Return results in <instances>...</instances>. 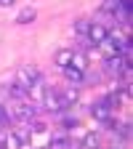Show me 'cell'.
Wrapping results in <instances>:
<instances>
[{"instance_id":"1","label":"cell","mask_w":133,"mask_h":149,"mask_svg":"<svg viewBox=\"0 0 133 149\" xmlns=\"http://www.w3.org/2000/svg\"><path fill=\"white\" fill-rule=\"evenodd\" d=\"M37 80H43V74H40V69L32 67V64H22V67L16 69V74H13V83L19 88H24V91H29Z\"/></svg>"},{"instance_id":"2","label":"cell","mask_w":133,"mask_h":149,"mask_svg":"<svg viewBox=\"0 0 133 149\" xmlns=\"http://www.w3.org/2000/svg\"><path fill=\"white\" fill-rule=\"evenodd\" d=\"M40 109H45V112H53V115H61V112H64V107H61V99H59V88H51V85H45V96H43V104H40Z\"/></svg>"},{"instance_id":"3","label":"cell","mask_w":133,"mask_h":149,"mask_svg":"<svg viewBox=\"0 0 133 149\" xmlns=\"http://www.w3.org/2000/svg\"><path fill=\"white\" fill-rule=\"evenodd\" d=\"M107 37H109V27H107L104 22H88L85 40H88L91 45H99V43H104Z\"/></svg>"},{"instance_id":"4","label":"cell","mask_w":133,"mask_h":149,"mask_svg":"<svg viewBox=\"0 0 133 149\" xmlns=\"http://www.w3.org/2000/svg\"><path fill=\"white\" fill-rule=\"evenodd\" d=\"M101 61H104V72H107V74H112L115 80H120V77H123V72L130 67L120 53H117V56H109V59H101Z\"/></svg>"},{"instance_id":"5","label":"cell","mask_w":133,"mask_h":149,"mask_svg":"<svg viewBox=\"0 0 133 149\" xmlns=\"http://www.w3.org/2000/svg\"><path fill=\"white\" fill-rule=\"evenodd\" d=\"M59 99H61L64 112H72V109H75V104L80 101V91H77V85H64V88L59 91Z\"/></svg>"},{"instance_id":"6","label":"cell","mask_w":133,"mask_h":149,"mask_svg":"<svg viewBox=\"0 0 133 149\" xmlns=\"http://www.w3.org/2000/svg\"><path fill=\"white\" fill-rule=\"evenodd\" d=\"M91 115H93V120H96V123L104 125L112 115H115V112H112V109L104 104V99H101V101H93V104H91Z\"/></svg>"},{"instance_id":"7","label":"cell","mask_w":133,"mask_h":149,"mask_svg":"<svg viewBox=\"0 0 133 149\" xmlns=\"http://www.w3.org/2000/svg\"><path fill=\"white\" fill-rule=\"evenodd\" d=\"M72 53H75V48H59V51L53 53V64L59 67V69H67L69 61H72Z\"/></svg>"},{"instance_id":"8","label":"cell","mask_w":133,"mask_h":149,"mask_svg":"<svg viewBox=\"0 0 133 149\" xmlns=\"http://www.w3.org/2000/svg\"><path fill=\"white\" fill-rule=\"evenodd\" d=\"M69 67H72V69H77V72H88V56H85L83 51H77V48H75Z\"/></svg>"},{"instance_id":"9","label":"cell","mask_w":133,"mask_h":149,"mask_svg":"<svg viewBox=\"0 0 133 149\" xmlns=\"http://www.w3.org/2000/svg\"><path fill=\"white\" fill-rule=\"evenodd\" d=\"M35 19H37V11H35L32 6H24L22 11L16 13V24H22V27H24V24H32Z\"/></svg>"},{"instance_id":"10","label":"cell","mask_w":133,"mask_h":149,"mask_svg":"<svg viewBox=\"0 0 133 149\" xmlns=\"http://www.w3.org/2000/svg\"><path fill=\"white\" fill-rule=\"evenodd\" d=\"M61 72H64V77H67V85H83L85 83V72H77V69H72V67H67Z\"/></svg>"},{"instance_id":"11","label":"cell","mask_w":133,"mask_h":149,"mask_svg":"<svg viewBox=\"0 0 133 149\" xmlns=\"http://www.w3.org/2000/svg\"><path fill=\"white\" fill-rule=\"evenodd\" d=\"M6 93H8V99H13V101H27V91L19 88L16 83H11V85L6 88Z\"/></svg>"},{"instance_id":"12","label":"cell","mask_w":133,"mask_h":149,"mask_svg":"<svg viewBox=\"0 0 133 149\" xmlns=\"http://www.w3.org/2000/svg\"><path fill=\"white\" fill-rule=\"evenodd\" d=\"M72 32H77L80 37H85V32H88V19H75V22H72Z\"/></svg>"},{"instance_id":"13","label":"cell","mask_w":133,"mask_h":149,"mask_svg":"<svg viewBox=\"0 0 133 149\" xmlns=\"http://www.w3.org/2000/svg\"><path fill=\"white\" fill-rule=\"evenodd\" d=\"M0 125L11 128V115H8V107L6 104H0Z\"/></svg>"},{"instance_id":"14","label":"cell","mask_w":133,"mask_h":149,"mask_svg":"<svg viewBox=\"0 0 133 149\" xmlns=\"http://www.w3.org/2000/svg\"><path fill=\"white\" fill-rule=\"evenodd\" d=\"M13 3H16V0H0V6H3V8H11Z\"/></svg>"},{"instance_id":"15","label":"cell","mask_w":133,"mask_h":149,"mask_svg":"<svg viewBox=\"0 0 133 149\" xmlns=\"http://www.w3.org/2000/svg\"><path fill=\"white\" fill-rule=\"evenodd\" d=\"M112 149H123V146H112Z\"/></svg>"},{"instance_id":"16","label":"cell","mask_w":133,"mask_h":149,"mask_svg":"<svg viewBox=\"0 0 133 149\" xmlns=\"http://www.w3.org/2000/svg\"><path fill=\"white\" fill-rule=\"evenodd\" d=\"M0 149H3V141H0Z\"/></svg>"}]
</instances>
